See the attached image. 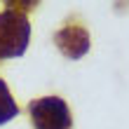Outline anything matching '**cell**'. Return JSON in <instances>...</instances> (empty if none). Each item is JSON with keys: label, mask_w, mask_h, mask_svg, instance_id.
Instances as JSON below:
<instances>
[{"label": "cell", "mask_w": 129, "mask_h": 129, "mask_svg": "<svg viewBox=\"0 0 129 129\" xmlns=\"http://www.w3.org/2000/svg\"><path fill=\"white\" fill-rule=\"evenodd\" d=\"M56 47L61 49V54L66 59H82L89 52V45H92V38H89V31L80 24L78 17H73L63 28H59L54 35Z\"/></svg>", "instance_id": "obj_3"}, {"label": "cell", "mask_w": 129, "mask_h": 129, "mask_svg": "<svg viewBox=\"0 0 129 129\" xmlns=\"http://www.w3.org/2000/svg\"><path fill=\"white\" fill-rule=\"evenodd\" d=\"M19 115V106L14 101V96L10 94V87H7L5 80H0V124L10 122Z\"/></svg>", "instance_id": "obj_4"}, {"label": "cell", "mask_w": 129, "mask_h": 129, "mask_svg": "<svg viewBox=\"0 0 129 129\" xmlns=\"http://www.w3.org/2000/svg\"><path fill=\"white\" fill-rule=\"evenodd\" d=\"M33 129H73V115L61 96H42L28 103Z\"/></svg>", "instance_id": "obj_2"}, {"label": "cell", "mask_w": 129, "mask_h": 129, "mask_svg": "<svg viewBox=\"0 0 129 129\" xmlns=\"http://www.w3.org/2000/svg\"><path fill=\"white\" fill-rule=\"evenodd\" d=\"M31 40V24L24 10L10 5L0 12V59L21 56Z\"/></svg>", "instance_id": "obj_1"}]
</instances>
